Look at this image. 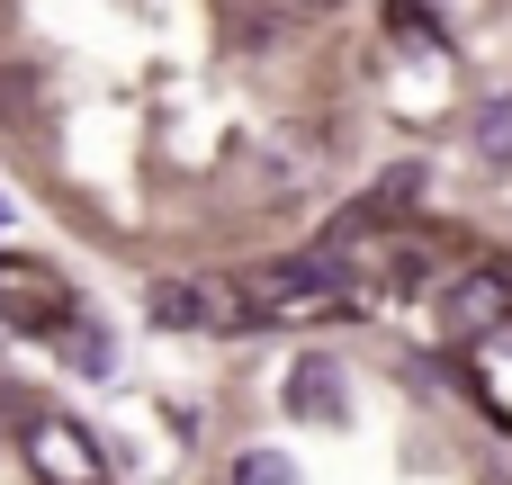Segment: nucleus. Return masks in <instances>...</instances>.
<instances>
[{
	"label": "nucleus",
	"instance_id": "f257e3e1",
	"mask_svg": "<svg viewBox=\"0 0 512 485\" xmlns=\"http://www.w3.org/2000/svg\"><path fill=\"white\" fill-rule=\"evenodd\" d=\"M342 243L351 234H333V243H315V252H297V261H270V270H252V315H333L342 297H351V261H342Z\"/></svg>",
	"mask_w": 512,
	"mask_h": 485
},
{
	"label": "nucleus",
	"instance_id": "f03ea898",
	"mask_svg": "<svg viewBox=\"0 0 512 485\" xmlns=\"http://www.w3.org/2000/svg\"><path fill=\"white\" fill-rule=\"evenodd\" d=\"M18 450H27V468L45 485H108L99 441H90L81 423H63V414H27V423H18Z\"/></svg>",
	"mask_w": 512,
	"mask_h": 485
},
{
	"label": "nucleus",
	"instance_id": "7ed1b4c3",
	"mask_svg": "<svg viewBox=\"0 0 512 485\" xmlns=\"http://www.w3.org/2000/svg\"><path fill=\"white\" fill-rule=\"evenodd\" d=\"M144 315H153L162 333H216V324H252V306H243V297H225L216 279H153V288H144Z\"/></svg>",
	"mask_w": 512,
	"mask_h": 485
},
{
	"label": "nucleus",
	"instance_id": "20e7f679",
	"mask_svg": "<svg viewBox=\"0 0 512 485\" xmlns=\"http://www.w3.org/2000/svg\"><path fill=\"white\" fill-rule=\"evenodd\" d=\"M512 324V270H468L459 288H450V333H468V342H486V333H504Z\"/></svg>",
	"mask_w": 512,
	"mask_h": 485
},
{
	"label": "nucleus",
	"instance_id": "39448f33",
	"mask_svg": "<svg viewBox=\"0 0 512 485\" xmlns=\"http://www.w3.org/2000/svg\"><path fill=\"white\" fill-rule=\"evenodd\" d=\"M288 405H297V423H342V414H351V378H342L324 351H306V360L288 369Z\"/></svg>",
	"mask_w": 512,
	"mask_h": 485
},
{
	"label": "nucleus",
	"instance_id": "423d86ee",
	"mask_svg": "<svg viewBox=\"0 0 512 485\" xmlns=\"http://www.w3.org/2000/svg\"><path fill=\"white\" fill-rule=\"evenodd\" d=\"M423 189H432V180H423V171H414V162H396V171H387V180H378V198H369V207H360V216H351V225H369V216H405V207H414V198H423Z\"/></svg>",
	"mask_w": 512,
	"mask_h": 485
},
{
	"label": "nucleus",
	"instance_id": "0eeeda50",
	"mask_svg": "<svg viewBox=\"0 0 512 485\" xmlns=\"http://www.w3.org/2000/svg\"><path fill=\"white\" fill-rule=\"evenodd\" d=\"M477 153H486L495 171H512V90H504V99H486V108H477Z\"/></svg>",
	"mask_w": 512,
	"mask_h": 485
},
{
	"label": "nucleus",
	"instance_id": "6e6552de",
	"mask_svg": "<svg viewBox=\"0 0 512 485\" xmlns=\"http://www.w3.org/2000/svg\"><path fill=\"white\" fill-rule=\"evenodd\" d=\"M387 36H396V45H441V18H432L423 0H387Z\"/></svg>",
	"mask_w": 512,
	"mask_h": 485
},
{
	"label": "nucleus",
	"instance_id": "1a4fd4ad",
	"mask_svg": "<svg viewBox=\"0 0 512 485\" xmlns=\"http://www.w3.org/2000/svg\"><path fill=\"white\" fill-rule=\"evenodd\" d=\"M234 485H297V468H288L279 450H243V468H234Z\"/></svg>",
	"mask_w": 512,
	"mask_h": 485
},
{
	"label": "nucleus",
	"instance_id": "9d476101",
	"mask_svg": "<svg viewBox=\"0 0 512 485\" xmlns=\"http://www.w3.org/2000/svg\"><path fill=\"white\" fill-rule=\"evenodd\" d=\"M72 369H90V378L108 369V333L99 324H72Z\"/></svg>",
	"mask_w": 512,
	"mask_h": 485
},
{
	"label": "nucleus",
	"instance_id": "9b49d317",
	"mask_svg": "<svg viewBox=\"0 0 512 485\" xmlns=\"http://www.w3.org/2000/svg\"><path fill=\"white\" fill-rule=\"evenodd\" d=\"M288 9H333V0H288Z\"/></svg>",
	"mask_w": 512,
	"mask_h": 485
},
{
	"label": "nucleus",
	"instance_id": "f8f14e48",
	"mask_svg": "<svg viewBox=\"0 0 512 485\" xmlns=\"http://www.w3.org/2000/svg\"><path fill=\"white\" fill-rule=\"evenodd\" d=\"M0 216H9V207H0Z\"/></svg>",
	"mask_w": 512,
	"mask_h": 485
}]
</instances>
